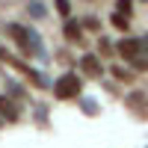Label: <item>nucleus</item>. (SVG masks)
Masks as SVG:
<instances>
[{
	"label": "nucleus",
	"instance_id": "nucleus-4",
	"mask_svg": "<svg viewBox=\"0 0 148 148\" xmlns=\"http://www.w3.org/2000/svg\"><path fill=\"white\" fill-rule=\"evenodd\" d=\"M125 107H127L136 119H148V92L133 89L130 95H125Z\"/></svg>",
	"mask_w": 148,
	"mask_h": 148
},
{
	"label": "nucleus",
	"instance_id": "nucleus-15",
	"mask_svg": "<svg viewBox=\"0 0 148 148\" xmlns=\"http://www.w3.org/2000/svg\"><path fill=\"white\" fill-rule=\"evenodd\" d=\"M83 30H92V33H101V21H98L95 15H86V18H83Z\"/></svg>",
	"mask_w": 148,
	"mask_h": 148
},
{
	"label": "nucleus",
	"instance_id": "nucleus-14",
	"mask_svg": "<svg viewBox=\"0 0 148 148\" xmlns=\"http://www.w3.org/2000/svg\"><path fill=\"white\" fill-rule=\"evenodd\" d=\"M133 71H148V53H139L136 59H133V62H127Z\"/></svg>",
	"mask_w": 148,
	"mask_h": 148
},
{
	"label": "nucleus",
	"instance_id": "nucleus-9",
	"mask_svg": "<svg viewBox=\"0 0 148 148\" xmlns=\"http://www.w3.org/2000/svg\"><path fill=\"white\" fill-rule=\"evenodd\" d=\"M110 74H113L119 83H133V77H136V71L130 65H110Z\"/></svg>",
	"mask_w": 148,
	"mask_h": 148
},
{
	"label": "nucleus",
	"instance_id": "nucleus-13",
	"mask_svg": "<svg viewBox=\"0 0 148 148\" xmlns=\"http://www.w3.org/2000/svg\"><path fill=\"white\" fill-rule=\"evenodd\" d=\"M27 12H30L33 18H45V15H47V9H45V6L39 3V0H33V3H27Z\"/></svg>",
	"mask_w": 148,
	"mask_h": 148
},
{
	"label": "nucleus",
	"instance_id": "nucleus-6",
	"mask_svg": "<svg viewBox=\"0 0 148 148\" xmlns=\"http://www.w3.org/2000/svg\"><path fill=\"white\" fill-rule=\"evenodd\" d=\"M21 101H15V98H9L6 92L0 95V116L6 119V125H15V121H21Z\"/></svg>",
	"mask_w": 148,
	"mask_h": 148
},
{
	"label": "nucleus",
	"instance_id": "nucleus-7",
	"mask_svg": "<svg viewBox=\"0 0 148 148\" xmlns=\"http://www.w3.org/2000/svg\"><path fill=\"white\" fill-rule=\"evenodd\" d=\"M3 86H6V95H9V98H15V101H30V92L24 89V86H21L15 77H9V74H6Z\"/></svg>",
	"mask_w": 148,
	"mask_h": 148
},
{
	"label": "nucleus",
	"instance_id": "nucleus-18",
	"mask_svg": "<svg viewBox=\"0 0 148 148\" xmlns=\"http://www.w3.org/2000/svg\"><path fill=\"white\" fill-rule=\"evenodd\" d=\"M3 125H6V119H3V116H0V127H3Z\"/></svg>",
	"mask_w": 148,
	"mask_h": 148
},
{
	"label": "nucleus",
	"instance_id": "nucleus-8",
	"mask_svg": "<svg viewBox=\"0 0 148 148\" xmlns=\"http://www.w3.org/2000/svg\"><path fill=\"white\" fill-rule=\"evenodd\" d=\"M62 36H65V42H80V39H83V21L65 18V24H62Z\"/></svg>",
	"mask_w": 148,
	"mask_h": 148
},
{
	"label": "nucleus",
	"instance_id": "nucleus-17",
	"mask_svg": "<svg viewBox=\"0 0 148 148\" xmlns=\"http://www.w3.org/2000/svg\"><path fill=\"white\" fill-rule=\"evenodd\" d=\"M53 3H56V12L62 18H71V0H53Z\"/></svg>",
	"mask_w": 148,
	"mask_h": 148
},
{
	"label": "nucleus",
	"instance_id": "nucleus-11",
	"mask_svg": "<svg viewBox=\"0 0 148 148\" xmlns=\"http://www.w3.org/2000/svg\"><path fill=\"white\" fill-rule=\"evenodd\" d=\"M110 53H116V45L101 36V39H98V56H110Z\"/></svg>",
	"mask_w": 148,
	"mask_h": 148
},
{
	"label": "nucleus",
	"instance_id": "nucleus-10",
	"mask_svg": "<svg viewBox=\"0 0 148 148\" xmlns=\"http://www.w3.org/2000/svg\"><path fill=\"white\" fill-rule=\"evenodd\" d=\"M110 24H113L119 33H127V30H130V18L121 15V12H113V15H110Z\"/></svg>",
	"mask_w": 148,
	"mask_h": 148
},
{
	"label": "nucleus",
	"instance_id": "nucleus-19",
	"mask_svg": "<svg viewBox=\"0 0 148 148\" xmlns=\"http://www.w3.org/2000/svg\"><path fill=\"white\" fill-rule=\"evenodd\" d=\"M142 3H148V0H142Z\"/></svg>",
	"mask_w": 148,
	"mask_h": 148
},
{
	"label": "nucleus",
	"instance_id": "nucleus-16",
	"mask_svg": "<svg viewBox=\"0 0 148 148\" xmlns=\"http://www.w3.org/2000/svg\"><path fill=\"white\" fill-rule=\"evenodd\" d=\"M116 12H121V15H133V0H116Z\"/></svg>",
	"mask_w": 148,
	"mask_h": 148
},
{
	"label": "nucleus",
	"instance_id": "nucleus-5",
	"mask_svg": "<svg viewBox=\"0 0 148 148\" xmlns=\"http://www.w3.org/2000/svg\"><path fill=\"white\" fill-rule=\"evenodd\" d=\"M116 53L125 59V62H133L139 53H145L142 51V42L139 39H121V42H116Z\"/></svg>",
	"mask_w": 148,
	"mask_h": 148
},
{
	"label": "nucleus",
	"instance_id": "nucleus-12",
	"mask_svg": "<svg viewBox=\"0 0 148 148\" xmlns=\"http://www.w3.org/2000/svg\"><path fill=\"white\" fill-rule=\"evenodd\" d=\"M77 104H80V110H83L86 116H95V113H98V104L92 101V98H80Z\"/></svg>",
	"mask_w": 148,
	"mask_h": 148
},
{
	"label": "nucleus",
	"instance_id": "nucleus-1",
	"mask_svg": "<svg viewBox=\"0 0 148 148\" xmlns=\"http://www.w3.org/2000/svg\"><path fill=\"white\" fill-rule=\"evenodd\" d=\"M51 92H53L56 101H80V98H83V80H80V74L77 71L59 74V77L53 80V86H51Z\"/></svg>",
	"mask_w": 148,
	"mask_h": 148
},
{
	"label": "nucleus",
	"instance_id": "nucleus-2",
	"mask_svg": "<svg viewBox=\"0 0 148 148\" xmlns=\"http://www.w3.org/2000/svg\"><path fill=\"white\" fill-rule=\"evenodd\" d=\"M0 59H3V62L6 65H12V68H18L21 74H24V77H27L33 86H36V89H51V80H47L45 77V71H39V68H33V65H27V62H21V59L18 56H12V53H6V51H0Z\"/></svg>",
	"mask_w": 148,
	"mask_h": 148
},
{
	"label": "nucleus",
	"instance_id": "nucleus-3",
	"mask_svg": "<svg viewBox=\"0 0 148 148\" xmlns=\"http://www.w3.org/2000/svg\"><path fill=\"white\" fill-rule=\"evenodd\" d=\"M77 68H80V74H86V77H92V80H101L104 74H107L104 59L98 56L95 51H86V53L77 59Z\"/></svg>",
	"mask_w": 148,
	"mask_h": 148
}]
</instances>
